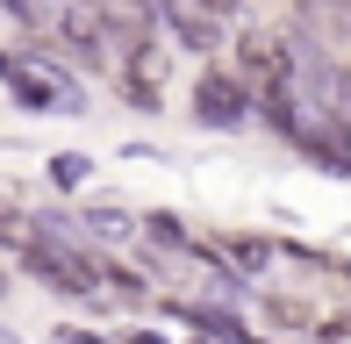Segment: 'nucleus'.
Here are the masks:
<instances>
[{"mask_svg": "<svg viewBox=\"0 0 351 344\" xmlns=\"http://www.w3.org/2000/svg\"><path fill=\"white\" fill-rule=\"evenodd\" d=\"M158 22H165V36H186L194 51L215 43V14L201 8V0H158Z\"/></svg>", "mask_w": 351, "mask_h": 344, "instance_id": "obj_5", "label": "nucleus"}, {"mask_svg": "<svg viewBox=\"0 0 351 344\" xmlns=\"http://www.w3.org/2000/svg\"><path fill=\"white\" fill-rule=\"evenodd\" d=\"M0 223H8V215H0Z\"/></svg>", "mask_w": 351, "mask_h": 344, "instance_id": "obj_12", "label": "nucleus"}, {"mask_svg": "<svg viewBox=\"0 0 351 344\" xmlns=\"http://www.w3.org/2000/svg\"><path fill=\"white\" fill-rule=\"evenodd\" d=\"M86 172H93V165L79 158V151H58V158H51V186H58V194H72V186L86 180Z\"/></svg>", "mask_w": 351, "mask_h": 344, "instance_id": "obj_8", "label": "nucleus"}, {"mask_svg": "<svg viewBox=\"0 0 351 344\" xmlns=\"http://www.w3.org/2000/svg\"><path fill=\"white\" fill-rule=\"evenodd\" d=\"M194 115L208 122V130H237V122L251 115V86L237 79V65H208L194 86Z\"/></svg>", "mask_w": 351, "mask_h": 344, "instance_id": "obj_3", "label": "nucleus"}, {"mask_svg": "<svg viewBox=\"0 0 351 344\" xmlns=\"http://www.w3.org/2000/svg\"><path fill=\"white\" fill-rule=\"evenodd\" d=\"M58 29H65V43L86 58V65L122 72V36H115V22L101 14V0H58Z\"/></svg>", "mask_w": 351, "mask_h": 344, "instance_id": "obj_1", "label": "nucleus"}, {"mask_svg": "<svg viewBox=\"0 0 351 344\" xmlns=\"http://www.w3.org/2000/svg\"><path fill=\"white\" fill-rule=\"evenodd\" d=\"M337 122H351V65L337 72Z\"/></svg>", "mask_w": 351, "mask_h": 344, "instance_id": "obj_9", "label": "nucleus"}, {"mask_svg": "<svg viewBox=\"0 0 351 344\" xmlns=\"http://www.w3.org/2000/svg\"><path fill=\"white\" fill-rule=\"evenodd\" d=\"M201 8H208V14H237L244 0H201Z\"/></svg>", "mask_w": 351, "mask_h": 344, "instance_id": "obj_10", "label": "nucleus"}, {"mask_svg": "<svg viewBox=\"0 0 351 344\" xmlns=\"http://www.w3.org/2000/svg\"><path fill=\"white\" fill-rule=\"evenodd\" d=\"M86 230H93L101 244H122V237H136V223H130L122 208H93V215H86Z\"/></svg>", "mask_w": 351, "mask_h": 344, "instance_id": "obj_7", "label": "nucleus"}, {"mask_svg": "<svg viewBox=\"0 0 351 344\" xmlns=\"http://www.w3.org/2000/svg\"><path fill=\"white\" fill-rule=\"evenodd\" d=\"M8 8H14V14H29V0H8Z\"/></svg>", "mask_w": 351, "mask_h": 344, "instance_id": "obj_11", "label": "nucleus"}, {"mask_svg": "<svg viewBox=\"0 0 351 344\" xmlns=\"http://www.w3.org/2000/svg\"><path fill=\"white\" fill-rule=\"evenodd\" d=\"M287 43L273 36V29H244V43H237V79L251 86V101H273V93H287Z\"/></svg>", "mask_w": 351, "mask_h": 344, "instance_id": "obj_2", "label": "nucleus"}, {"mask_svg": "<svg viewBox=\"0 0 351 344\" xmlns=\"http://www.w3.org/2000/svg\"><path fill=\"white\" fill-rule=\"evenodd\" d=\"M280 251L265 237H237V244H222V265H244V273H265V265H273Z\"/></svg>", "mask_w": 351, "mask_h": 344, "instance_id": "obj_6", "label": "nucleus"}, {"mask_svg": "<svg viewBox=\"0 0 351 344\" xmlns=\"http://www.w3.org/2000/svg\"><path fill=\"white\" fill-rule=\"evenodd\" d=\"M294 22H301V36H308L315 51H344V36H351V8L344 0H294Z\"/></svg>", "mask_w": 351, "mask_h": 344, "instance_id": "obj_4", "label": "nucleus"}]
</instances>
